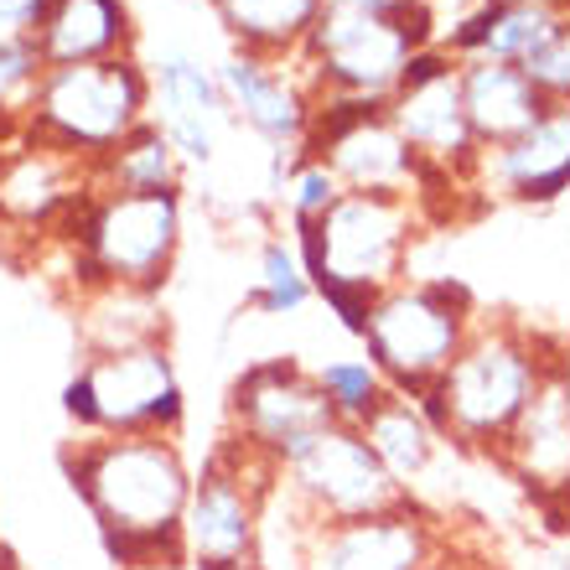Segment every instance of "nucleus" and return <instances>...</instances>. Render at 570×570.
<instances>
[{
  "label": "nucleus",
  "mask_w": 570,
  "mask_h": 570,
  "mask_svg": "<svg viewBox=\"0 0 570 570\" xmlns=\"http://www.w3.org/2000/svg\"><path fill=\"white\" fill-rule=\"evenodd\" d=\"M115 570H187L181 519L193 462L181 435H73L58 451Z\"/></svg>",
  "instance_id": "1"
},
{
  "label": "nucleus",
  "mask_w": 570,
  "mask_h": 570,
  "mask_svg": "<svg viewBox=\"0 0 570 570\" xmlns=\"http://www.w3.org/2000/svg\"><path fill=\"white\" fill-rule=\"evenodd\" d=\"M556 374V337L519 316L478 312L451 368L421 394L425 421L441 431L451 451L493 462L503 435L519 425L540 384Z\"/></svg>",
  "instance_id": "2"
},
{
  "label": "nucleus",
  "mask_w": 570,
  "mask_h": 570,
  "mask_svg": "<svg viewBox=\"0 0 570 570\" xmlns=\"http://www.w3.org/2000/svg\"><path fill=\"white\" fill-rule=\"evenodd\" d=\"M425 228L431 224L410 197L343 193L316 224L296 228L291 239L316 285V301L337 316L347 337H363L374 296L410 275V255Z\"/></svg>",
  "instance_id": "3"
},
{
  "label": "nucleus",
  "mask_w": 570,
  "mask_h": 570,
  "mask_svg": "<svg viewBox=\"0 0 570 570\" xmlns=\"http://www.w3.org/2000/svg\"><path fill=\"white\" fill-rule=\"evenodd\" d=\"M181 239H187V197L181 193L140 197L94 187L52 228V239L37 249V259H62L68 301L78 291H99V285H125V291H156L161 296L181 259Z\"/></svg>",
  "instance_id": "4"
},
{
  "label": "nucleus",
  "mask_w": 570,
  "mask_h": 570,
  "mask_svg": "<svg viewBox=\"0 0 570 570\" xmlns=\"http://www.w3.org/2000/svg\"><path fill=\"white\" fill-rule=\"evenodd\" d=\"M384 115L410 146V156L421 161L425 187L415 197V208L425 213L431 228H446L456 218V203H478L472 171H478L482 156L472 120H466L462 62L451 58L446 47H425L421 58L410 62L405 83L394 89Z\"/></svg>",
  "instance_id": "5"
},
{
  "label": "nucleus",
  "mask_w": 570,
  "mask_h": 570,
  "mask_svg": "<svg viewBox=\"0 0 570 570\" xmlns=\"http://www.w3.org/2000/svg\"><path fill=\"white\" fill-rule=\"evenodd\" d=\"M472 327H478V301L462 281L405 275L384 296H374L358 347L394 394L421 400L451 368V358L462 353Z\"/></svg>",
  "instance_id": "6"
},
{
  "label": "nucleus",
  "mask_w": 570,
  "mask_h": 570,
  "mask_svg": "<svg viewBox=\"0 0 570 570\" xmlns=\"http://www.w3.org/2000/svg\"><path fill=\"white\" fill-rule=\"evenodd\" d=\"M431 47V27L415 16H374L347 0H327L296 68L316 105H390L410 62Z\"/></svg>",
  "instance_id": "7"
},
{
  "label": "nucleus",
  "mask_w": 570,
  "mask_h": 570,
  "mask_svg": "<svg viewBox=\"0 0 570 570\" xmlns=\"http://www.w3.org/2000/svg\"><path fill=\"white\" fill-rule=\"evenodd\" d=\"M150 120V73L136 58L78 62V68H47L27 105L21 136L58 146L78 161H105L125 136H136Z\"/></svg>",
  "instance_id": "8"
},
{
  "label": "nucleus",
  "mask_w": 570,
  "mask_h": 570,
  "mask_svg": "<svg viewBox=\"0 0 570 570\" xmlns=\"http://www.w3.org/2000/svg\"><path fill=\"white\" fill-rule=\"evenodd\" d=\"M62 415L78 435H181L187 384L171 343L78 358L62 384Z\"/></svg>",
  "instance_id": "9"
},
{
  "label": "nucleus",
  "mask_w": 570,
  "mask_h": 570,
  "mask_svg": "<svg viewBox=\"0 0 570 570\" xmlns=\"http://www.w3.org/2000/svg\"><path fill=\"white\" fill-rule=\"evenodd\" d=\"M275 478L281 472L255 462L228 435L213 441L203 466H193V493H187V519H181L187 570H234L259 560V534H265Z\"/></svg>",
  "instance_id": "10"
},
{
  "label": "nucleus",
  "mask_w": 570,
  "mask_h": 570,
  "mask_svg": "<svg viewBox=\"0 0 570 570\" xmlns=\"http://www.w3.org/2000/svg\"><path fill=\"white\" fill-rule=\"evenodd\" d=\"M275 488L312 529L353 524V519H374V513H394L405 503H421V498H410L390 478V466L374 456V446H368V435L358 425H337V421L327 431H316L281 466Z\"/></svg>",
  "instance_id": "11"
},
{
  "label": "nucleus",
  "mask_w": 570,
  "mask_h": 570,
  "mask_svg": "<svg viewBox=\"0 0 570 570\" xmlns=\"http://www.w3.org/2000/svg\"><path fill=\"white\" fill-rule=\"evenodd\" d=\"M332 425V410L316 390L312 363L296 353H275V358L244 363L224 400V435L244 446L255 462L281 472L316 431Z\"/></svg>",
  "instance_id": "12"
},
{
  "label": "nucleus",
  "mask_w": 570,
  "mask_h": 570,
  "mask_svg": "<svg viewBox=\"0 0 570 570\" xmlns=\"http://www.w3.org/2000/svg\"><path fill=\"white\" fill-rule=\"evenodd\" d=\"M213 62L181 42L161 47V58L146 62L150 125L171 140V150H177L181 166H187V177H193V171L213 177L218 161H224L228 140L239 136L234 120H228V105H224V89H218V68H213Z\"/></svg>",
  "instance_id": "13"
},
{
  "label": "nucleus",
  "mask_w": 570,
  "mask_h": 570,
  "mask_svg": "<svg viewBox=\"0 0 570 570\" xmlns=\"http://www.w3.org/2000/svg\"><path fill=\"white\" fill-rule=\"evenodd\" d=\"M218 68V89H224L228 120L239 136H249L265 156H306L316 125V94L296 58H255V52H234L224 47Z\"/></svg>",
  "instance_id": "14"
},
{
  "label": "nucleus",
  "mask_w": 570,
  "mask_h": 570,
  "mask_svg": "<svg viewBox=\"0 0 570 570\" xmlns=\"http://www.w3.org/2000/svg\"><path fill=\"white\" fill-rule=\"evenodd\" d=\"M306 156L327 166L343 181V193H384L415 203L425 187L421 161L410 156L384 105H316Z\"/></svg>",
  "instance_id": "15"
},
{
  "label": "nucleus",
  "mask_w": 570,
  "mask_h": 570,
  "mask_svg": "<svg viewBox=\"0 0 570 570\" xmlns=\"http://www.w3.org/2000/svg\"><path fill=\"white\" fill-rule=\"evenodd\" d=\"M456 540V529L431 503H405L394 513L353 519V524H316L301 540L296 570H421Z\"/></svg>",
  "instance_id": "16"
},
{
  "label": "nucleus",
  "mask_w": 570,
  "mask_h": 570,
  "mask_svg": "<svg viewBox=\"0 0 570 570\" xmlns=\"http://www.w3.org/2000/svg\"><path fill=\"white\" fill-rule=\"evenodd\" d=\"M94 193V166L31 136L0 146V228L42 249L52 228Z\"/></svg>",
  "instance_id": "17"
},
{
  "label": "nucleus",
  "mask_w": 570,
  "mask_h": 570,
  "mask_svg": "<svg viewBox=\"0 0 570 570\" xmlns=\"http://www.w3.org/2000/svg\"><path fill=\"white\" fill-rule=\"evenodd\" d=\"M493 466L550 519H570V394L556 374L540 384L503 446L493 451Z\"/></svg>",
  "instance_id": "18"
},
{
  "label": "nucleus",
  "mask_w": 570,
  "mask_h": 570,
  "mask_svg": "<svg viewBox=\"0 0 570 570\" xmlns=\"http://www.w3.org/2000/svg\"><path fill=\"white\" fill-rule=\"evenodd\" d=\"M472 193L498 203H556L570 193V105H550L519 140L482 150Z\"/></svg>",
  "instance_id": "19"
},
{
  "label": "nucleus",
  "mask_w": 570,
  "mask_h": 570,
  "mask_svg": "<svg viewBox=\"0 0 570 570\" xmlns=\"http://www.w3.org/2000/svg\"><path fill=\"white\" fill-rule=\"evenodd\" d=\"M31 42H37L47 68L136 58L140 21L130 0H52V11Z\"/></svg>",
  "instance_id": "20"
},
{
  "label": "nucleus",
  "mask_w": 570,
  "mask_h": 570,
  "mask_svg": "<svg viewBox=\"0 0 570 570\" xmlns=\"http://www.w3.org/2000/svg\"><path fill=\"white\" fill-rule=\"evenodd\" d=\"M570 16L560 11L556 0H482L478 11L466 16L462 27L451 31L446 47L451 58H493V62H513L524 68L534 52H540Z\"/></svg>",
  "instance_id": "21"
},
{
  "label": "nucleus",
  "mask_w": 570,
  "mask_h": 570,
  "mask_svg": "<svg viewBox=\"0 0 570 570\" xmlns=\"http://www.w3.org/2000/svg\"><path fill=\"white\" fill-rule=\"evenodd\" d=\"M73 332L78 358L89 353H125V347L171 343V312L156 291H125V285H99L73 296Z\"/></svg>",
  "instance_id": "22"
},
{
  "label": "nucleus",
  "mask_w": 570,
  "mask_h": 570,
  "mask_svg": "<svg viewBox=\"0 0 570 570\" xmlns=\"http://www.w3.org/2000/svg\"><path fill=\"white\" fill-rule=\"evenodd\" d=\"M462 99H466V120L482 150H498L519 140L529 125L540 120L550 99L529 83L524 68L493 58H462Z\"/></svg>",
  "instance_id": "23"
},
{
  "label": "nucleus",
  "mask_w": 570,
  "mask_h": 570,
  "mask_svg": "<svg viewBox=\"0 0 570 570\" xmlns=\"http://www.w3.org/2000/svg\"><path fill=\"white\" fill-rule=\"evenodd\" d=\"M322 6L327 0H208V16L234 52L291 62L312 37Z\"/></svg>",
  "instance_id": "24"
},
{
  "label": "nucleus",
  "mask_w": 570,
  "mask_h": 570,
  "mask_svg": "<svg viewBox=\"0 0 570 570\" xmlns=\"http://www.w3.org/2000/svg\"><path fill=\"white\" fill-rule=\"evenodd\" d=\"M363 435H368V446H374V456L384 466H390V478L405 488L410 498H421V482L435 472V462L446 456V441H441V431H435L431 421H425L421 400H410V394H394L368 415V421L358 425Z\"/></svg>",
  "instance_id": "25"
},
{
  "label": "nucleus",
  "mask_w": 570,
  "mask_h": 570,
  "mask_svg": "<svg viewBox=\"0 0 570 570\" xmlns=\"http://www.w3.org/2000/svg\"><path fill=\"white\" fill-rule=\"evenodd\" d=\"M94 187H105V193H140V197H156V193L187 197V166L171 150V140L146 120L136 136H125L120 146L109 150L105 161H94Z\"/></svg>",
  "instance_id": "26"
},
{
  "label": "nucleus",
  "mask_w": 570,
  "mask_h": 570,
  "mask_svg": "<svg viewBox=\"0 0 570 570\" xmlns=\"http://www.w3.org/2000/svg\"><path fill=\"white\" fill-rule=\"evenodd\" d=\"M312 301H316V285H312V275H306V265H301L296 239L275 228L271 239H259L255 281L244 291L239 312L265 316V322H285V316H301Z\"/></svg>",
  "instance_id": "27"
},
{
  "label": "nucleus",
  "mask_w": 570,
  "mask_h": 570,
  "mask_svg": "<svg viewBox=\"0 0 570 570\" xmlns=\"http://www.w3.org/2000/svg\"><path fill=\"white\" fill-rule=\"evenodd\" d=\"M312 374H316V390H322V400H327V410H332V421L337 425H363L384 400H390L384 374H379L363 353L316 363Z\"/></svg>",
  "instance_id": "28"
},
{
  "label": "nucleus",
  "mask_w": 570,
  "mask_h": 570,
  "mask_svg": "<svg viewBox=\"0 0 570 570\" xmlns=\"http://www.w3.org/2000/svg\"><path fill=\"white\" fill-rule=\"evenodd\" d=\"M337 197H343V181L332 177L316 156H301V161L291 166L285 187H281V213H285V224H291V234H296V228H306V224H316V218H322Z\"/></svg>",
  "instance_id": "29"
},
{
  "label": "nucleus",
  "mask_w": 570,
  "mask_h": 570,
  "mask_svg": "<svg viewBox=\"0 0 570 570\" xmlns=\"http://www.w3.org/2000/svg\"><path fill=\"white\" fill-rule=\"evenodd\" d=\"M524 73L550 105H570V21L524 62Z\"/></svg>",
  "instance_id": "30"
},
{
  "label": "nucleus",
  "mask_w": 570,
  "mask_h": 570,
  "mask_svg": "<svg viewBox=\"0 0 570 570\" xmlns=\"http://www.w3.org/2000/svg\"><path fill=\"white\" fill-rule=\"evenodd\" d=\"M52 0H0V47H16V42H31L42 31Z\"/></svg>",
  "instance_id": "31"
},
{
  "label": "nucleus",
  "mask_w": 570,
  "mask_h": 570,
  "mask_svg": "<svg viewBox=\"0 0 570 570\" xmlns=\"http://www.w3.org/2000/svg\"><path fill=\"white\" fill-rule=\"evenodd\" d=\"M421 570H498V566H493V560H482L478 550H472V544H466L462 534H456V540H451L446 550H441V556L425 560Z\"/></svg>",
  "instance_id": "32"
},
{
  "label": "nucleus",
  "mask_w": 570,
  "mask_h": 570,
  "mask_svg": "<svg viewBox=\"0 0 570 570\" xmlns=\"http://www.w3.org/2000/svg\"><path fill=\"white\" fill-rule=\"evenodd\" d=\"M347 6H358V11H374V16H415L431 27V16H425V0H347Z\"/></svg>",
  "instance_id": "33"
},
{
  "label": "nucleus",
  "mask_w": 570,
  "mask_h": 570,
  "mask_svg": "<svg viewBox=\"0 0 570 570\" xmlns=\"http://www.w3.org/2000/svg\"><path fill=\"white\" fill-rule=\"evenodd\" d=\"M556 379L566 384V394H570V332L566 337H556Z\"/></svg>",
  "instance_id": "34"
},
{
  "label": "nucleus",
  "mask_w": 570,
  "mask_h": 570,
  "mask_svg": "<svg viewBox=\"0 0 570 570\" xmlns=\"http://www.w3.org/2000/svg\"><path fill=\"white\" fill-rule=\"evenodd\" d=\"M234 570H265V566H259V560H249V566H234Z\"/></svg>",
  "instance_id": "35"
}]
</instances>
